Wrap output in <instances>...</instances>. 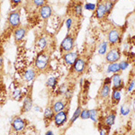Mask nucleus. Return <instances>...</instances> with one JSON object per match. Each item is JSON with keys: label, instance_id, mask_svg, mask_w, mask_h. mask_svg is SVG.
Here are the masks:
<instances>
[{"label": "nucleus", "instance_id": "nucleus-10", "mask_svg": "<svg viewBox=\"0 0 135 135\" xmlns=\"http://www.w3.org/2000/svg\"><path fill=\"white\" fill-rule=\"evenodd\" d=\"M111 79H112V86L113 89H119V90H123L124 88V83L122 78L121 73H115L111 76Z\"/></svg>", "mask_w": 135, "mask_h": 135}, {"label": "nucleus", "instance_id": "nucleus-28", "mask_svg": "<svg viewBox=\"0 0 135 135\" xmlns=\"http://www.w3.org/2000/svg\"><path fill=\"white\" fill-rule=\"evenodd\" d=\"M57 84H58V78H55V77L49 78L47 79V81H46V86H48V88H51L52 90H54V89L56 88Z\"/></svg>", "mask_w": 135, "mask_h": 135}, {"label": "nucleus", "instance_id": "nucleus-5", "mask_svg": "<svg viewBox=\"0 0 135 135\" xmlns=\"http://www.w3.org/2000/svg\"><path fill=\"white\" fill-rule=\"evenodd\" d=\"M122 59V51L118 46L110 47L105 54V61L107 63L119 62Z\"/></svg>", "mask_w": 135, "mask_h": 135}, {"label": "nucleus", "instance_id": "nucleus-29", "mask_svg": "<svg viewBox=\"0 0 135 135\" xmlns=\"http://www.w3.org/2000/svg\"><path fill=\"white\" fill-rule=\"evenodd\" d=\"M110 129H111V128L106 127V126L104 125V123H102V122H99V123H98V132H99V135H108V134H109Z\"/></svg>", "mask_w": 135, "mask_h": 135}, {"label": "nucleus", "instance_id": "nucleus-30", "mask_svg": "<svg viewBox=\"0 0 135 135\" xmlns=\"http://www.w3.org/2000/svg\"><path fill=\"white\" fill-rule=\"evenodd\" d=\"M134 90H135V78H130L128 85L126 86V92L132 93Z\"/></svg>", "mask_w": 135, "mask_h": 135}, {"label": "nucleus", "instance_id": "nucleus-13", "mask_svg": "<svg viewBox=\"0 0 135 135\" xmlns=\"http://www.w3.org/2000/svg\"><path fill=\"white\" fill-rule=\"evenodd\" d=\"M115 120H116V112H115V110H111L109 113H107V114L104 115L102 123H103L106 127L111 128L114 124Z\"/></svg>", "mask_w": 135, "mask_h": 135}, {"label": "nucleus", "instance_id": "nucleus-8", "mask_svg": "<svg viewBox=\"0 0 135 135\" xmlns=\"http://www.w3.org/2000/svg\"><path fill=\"white\" fill-rule=\"evenodd\" d=\"M69 101L65 98H60L57 100H54L53 102L51 103V106L52 108V110L54 111V113H59L60 111L66 109L68 108V105H69Z\"/></svg>", "mask_w": 135, "mask_h": 135}, {"label": "nucleus", "instance_id": "nucleus-38", "mask_svg": "<svg viewBox=\"0 0 135 135\" xmlns=\"http://www.w3.org/2000/svg\"><path fill=\"white\" fill-rule=\"evenodd\" d=\"M68 89H69V88L66 86V85H62V86L58 89V94H59V95H64L65 93L67 92Z\"/></svg>", "mask_w": 135, "mask_h": 135}, {"label": "nucleus", "instance_id": "nucleus-22", "mask_svg": "<svg viewBox=\"0 0 135 135\" xmlns=\"http://www.w3.org/2000/svg\"><path fill=\"white\" fill-rule=\"evenodd\" d=\"M105 72L107 74H115L121 72V69H120L119 62H113L108 63L107 67H106Z\"/></svg>", "mask_w": 135, "mask_h": 135}, {"label": "nucleus", "instance_id": "nucleus-23", "mask_svg": "<svg viewBox=\"0 0 135 135\" xmlns=\"http://www.w3.org/2000/svg\"><path fill=\"white\" fill-rule=\"evenodd\" d=\"M109 48H110V45H109V43H108L107 40H106V41H102V42H100L99 45H98L97 53H98L99 55H101V56L105 55V54L107 53Z\"/></svg>", "mask_w": 135, "mask_h": 135}, {"label": "nucleus", "instance_id": "nucleus-26", "mask_svg": "<svg viewBox=\"0 0 135 135\" xmlns=\"http://www.w3.org/2000/svg\"><path fill=\"white\" fill-rule=\"evenodd\" d=\"M89 119L92 122H94L95 123H98L99 122V111L97 108H94V109L90 110V116Z\"/></svg>", "mask_w": 135, "mask_h": 135}, {"label": "nucleus", "instance_id": "nucleus-41", "mask_svg": "<svg viewBox=\"0 0 135 135\" xmlns=\"http://www.w3.org/2000/svg\"><path fill=\"white\" fill-rule=\"evenodd\" d=\"M33 109H34V111H36V112H42V109L40 107V106H38V105H34L33 106Z\"/></svg>", "mask_w": 135, "mask_h": 135}, {"label": "nucleus", "instance_id": "nucleus-9", "mask_svg": "<svg viewBox=\"0 0 135 135\" xmlns=\"http://www.w3.org/2000/svg\"><path fill=\"white\" fill-rule=\"evenodd\" d=\"M95 16L99 20H102L104 17H107V13H106V8L104 0H98L97 4V8L95 11Z\"/></svg>", "mask_w": 135, "mask_h": 135}, {"label": "nucleus", "instance_id": "nucleus-3", "mask_svg": "<svg viewBox=\"0 0 135 135\" xmlns=\"http://www.w3.org/2000/svg\"><path fill=\"white\" fill-rule=\"evenodd\" d=\"M21 9L12 10L7 17V25L14 31L21 25Z\"/></svg>", "mask_w": 135, "mask_h": 135}, {"label": "nucleus", "instance_id": "nucleus-39", "mask_svg": "<svg viewBox=\"0 0 135 135\" xmlns=\"http://www.w3.org/2000/svg\"><path fill=\"white\" fill-rule=\"evenodd\" d=\"M10 2H11V7L16 8V6H18L23 2V0H11Z\"/></svg>", "mask_w": 135, "mask_h": 135}, {"label": "nucleus", "instance_id": "nucleus-24", "mask_svg": "<svg viewBox=\"0 0 135 135\" xmlns=\"http://www.w3.org/2000/svg\"><path fill=\"white\" fill-rule=\"evenodd\" d=\"M131 112H132V109H131V104L127 102H124L123 104H122L121 107H120V114L123 117H126L128 116Z\"/></svg>", "mask_w": 135, "mask_h": 135}, {"label": "nucleus", "instance_id": "nucleus-36", "mask_svg": "<svg viewBox=\"0 0 135 135\" xmlns=\"http://www.w3.org/2000/svg\"><path fill=\"white\" fill-rule=\"evenodd\" d=\"M120 64V69H121V71H124L125 69H127L128 68L130 67V62L126 60H121L119 62Z\"/></svg>", "mask_w": 135, "mask_h": 135}, {"label": "nucleus", "instance_id": "nucleus-31", "mask_svg": "<svg viewBox=\"0 0 135 135\" xmlns=\"http://www.w3.org/2000/svg\"><path fill=\"white\" fill-rule=\"evenodd\" d=\"M104 5H105V8H106V13H107V16L110 15V13L112 12L113 8H114V3L113 0H104Z\"/></svg>", "mask_w": 135, "mask_h": 135}, {"label": "nucleus", "instance_id": "nucleus-1", "mask_svg": "<svg viewBox=\"0 0 135 135\" xmlns=\"http://www.w3.org/2000/svg\"><path fill=\"white\" fill-rule=\"evenodd\" d=\"M75 41H76V34H73L72 32H69L65 38L63 39L60 45V51L61 54L66 53V52L73 51L75 47Z\"/></svg>", "mask_w": 135, "mask_h": 135}, {"label": "nucleus", "instance_id": "nucleus-2", "mask_svg": "<svg viewBox=\"0 0 135 135\" xmlns=\"http://www.w3.org/2000/svg\"><path fill=\"white\" fill-rule=\"evenodd\" d=\"M49 65V55L44 51H42L35 58L34 68L38 72H43L48 69Z\"/></svg>", "mask_w": 135, "mask_h": 135}, {"label": "nucleus", "instance_id": "nucleus-12", "mask_svg": "<svg viewBox=\"0 0 135 135\" xmlns=\"http://www.w3.org/2000/svg\"><path fill=\"white\" fill-rule=\"evenodd\" d=\"M26 126L25 120L21 116H16L12 120V128L15 132H23Z\"/></svg>", "mask_w": 135, "mask_h": 135}, {"label": "nucleus", "instance_id": "nucleus-19", "mask_svg": "<svg viewBox=\"0 0 135 135\" xmlns=\"http://www.w3.org/2000/svg\"><path fill=\"white\" fill-rule=\"evenodd\" d=\"M54 115H55V113L52 110L51 106H47L44 110H43V120H44V123L46 126H48L50 123L53 121Z\"/></svg>", "mask_w": 135, "mask_h": 135}, {"label": "nucleus", "instance_id": "nucleus-4", "mask_svg": "<svg viewBox=\"0 0 135 135\" xmlns=\"http://www.w3.org/2000/svg\"><path fill=\"white\" fill-rule=\"evenodd\" d=\"M121 30L117 27L111 28L107 32V42L109 43L110 47L117 46L121 42Z\"/></svg>", "mask_w": 135, "mask_h": 135}, {"label": "nucleus", "instance_id": "nucleus-34", "mask_svg": "<svg viewBox=\"0 0 135 135\" xmlns=\"http://www.w3.org/2000/svg\"><path fill=\"white\" fill-rule=\"evenodd\" d=\"M13 98L16 100V101H19V100L22 99V92L19 88L14 89V91H13Z\"/></svg>", "mask_w": 135, "mask_h": 135}, {"label": "nucleus", "instance_id": "nucleus-16", "mask_svg": "<svg viewBox=\"0 0 135 135\" xmlns=\"http://www.w3.org/2000/svg\"><path fill=\"white\" fill-rule=\"evenodd\" d=\"M32 107H33V102H32V91H30V93H28L25 95V99H23L21 113L23 114V113L29 112Z\"/></svg>", "mask_w": 135, "mask_h": 135}, {"label": "nucleus", "instance_id": "nucleus-6", "mask_svg": "<svg viewBox=\"0 0 135 135\" xmlns=\"http://www.w3.org/2000/svg\"><path fill=\"white\" fill-rule=\"evenodd\" d=\"M68 119H69V107L56 113L53 118V123L57 128H61L68 122Z\"/></svg>", "mask_w": 135, "mask_h": 135}, {"label": "nucleus", "instance_id": "nucleus-15", "mask_svg": "<svg viewBox=\"0 0 135 135\" xmlns=\"http://www.w3.org/2000/svg\"><path fill=\"white\" fill-rule=\"evenodd\" d=\"M112 86L107 84H102L101 88L99 89L98 92V97L101 100H106L110 97L111 92H112Z\"/></svg>", "mask_w": 135, "mask_h": 135}, {"label": "nucleus", "instance_id": "nucleus-25", "mask_svg": "<svg viewBox=\"0 0 135 135\" xmlns=\"http://www.w3.org/2000/svg\"><path fill=\"white\" fill-rule=\"evenodd\" d=\"M83 108L81 107V104H78V107L76 108V110L74 111V114H72V116H71L70 120H69V124L72 125L74 123H75L76 121L78 120V118H79L80 116V113H81V111Z\"/></svg>", "mask_w": 135, "mask_h": 135}, {"label": "nucleus", "instance_id": "nucleus-18", "mask_svg": "<svg viewBox=\"0 0 135 135\" xmlns=\"http://www.w3.org/2000/svg\"><path fill=\"white\" fill-rule=\"evenodd\" d=\"M122 97H123L122 90H119V89H113L112 92H111V95H110L111 104H112V106L118 105L120 104V102H121Z\"/></svg>", "mask_w": 135, "mask_h": 135}, {"label": "nucleus", "instance_id": "nucleus-21", "mask_svg": "<svg viewBox=\"0 0 135 135\" xmlns=\"http://www.w3.org/2000/svg\"><path fill=\"white\" fill-rule=\"evenodd\" d=\"M83 10H84V5L81 2L76 3L72 7V15L76 18H80L83 16Z\"/></svg>", "mask_w": 135, "mask_h": 135}, {"label": "nucleus", "instance_id": "nucleus-42", "mask_svg": "<svg viewBox=\"0 0 135 135\" xmlns=\"http://www.w3.org/2000/svg\"><path fill=\"white\" fill-rule=\"evenodd\" d=\"M45 135H55V134H54V132H52V131L49 130V131H47V132H45Z\"/></svg>", "mask_w": 135, "mask_h": 135}, {"label": "nucleus", "instance_id": "nucleus-11", "mask_svg": "<svg viewBox=\"0 0 135 135\" xmlns=\"http://www.w3.org/2000/svg\"><path fill=\"white\" fill-rule=\"evenodd\" d=\"M78 58V52L76 51H69L66 52V53H63L62 54V59H63V61H64L65 64L67 66L70 67L74 64V62L76 61V60Z\"/></svg>", "mask_w": 135, "mask_h": 135}, {"label": "nucleus", "instance_id": "nucleus-14", "mask_svg": "<svg viewBox=\"0 0 135 135\" xmlns=\"http://www.w3.org/2000/svg\"><path fill=\"white\" fill-rule=\"evenodd\" d=\"M26 33H27V30H26L25 27L23 26H19V27L16 28L14 30V39H15V42L16 43H20L23 40V38L25 37Z\"/></svg>", "mask_w": 135, "mask_h": 135}, {"label": "nucleus", "instance_id": "nucleus-27", "mask_svg": "<svg viewBox=\"0 0 135 135\" xmlns=\"http://www.w3.org/2000/svg\"><path fill=\"white\" fill-rule=\"evenodd\" d=\"M48 45V41H47V38L45 36H42L37 40V46L40 48L42 51H44L46 49Z\"/></svg>", "mask_w": 135, "mask_h": 135}, {"label": "nucleus", "instance_id": "nucleus-33", "mask_svg": "<svg viewBox=\"0 0 135 135\" xmlns=\"http://www.w3.org/2000/svg\"><path fill=\"white\" fill-rule=\"evenodd\" d=\"M97 5L94 3H85L84 4V9L86 11H90V12H95Z\"/></svg>", "mask_w": 135, "mask_h": 135}, {"label": "nucleus", "instance_id": "nucleus-43", "mask_svg": "<svg viewBox=\"0 0 135 135\" xmlns=\"http://www.w3.org/2000/svg\"><path fill=\"white\" fill-rule=\"evenodd\" d=\"M2 64H3V58H2V55L0 54V67L2 66Z\"/></svg>", "mask_w": 135, "mask_h": 135}, {"label": "nucleus", "instance_id": "nucleus-40", "mask_svg": "<svg viewBox=\"0 0 135 135\" xmlns=\"http://www.w3.org/2000/svg\"><path fill=\"white\" fill-rule=\"evenodd\" d=\"M103 83L104 84H107V85H111V86H112V79H111V77H106L104 79Z\"/></svg>", "mask_w": 135, "mask_h": 135}, {"label": "nucleus", "instance_id": "nucleus-45", "mask_svg": "<svg viewBox=\"0 0 135 135\" xmlns=\"http://www.w3.org/2000/svg\"><path fill=\"white\" fill-rule=\"evenodd\" d=\"M71 1H73V0H71Z\"/></svg>", "mask_w": 135, "mask_h": 135}, {"label": "nucleus", "instance_id": "nucleus-37", "mask_svg": "<svg viewBox=\"0 0 135 135\" xmlns=\"http://www.w3.org/2000/svg\"><path fill=\"white\" fill-rule=\"evenodd\" d=\"M32 4L38 8H40L41 6H42L44 4H46V0H32Z\"/></svg>", "mask_w": 135, "mask_h": 135}, {"label": "nucleus", "instance_id": "nucleus-17", "mask_svg": "<svg viewBox=\"0 0 135 135\" xmlns=\"http://www.w3.org/2000/svg\"><path fill=\"white\" fill-rule=\"evenodd\" d=\"M52 14V8L51 6L49 5V4H44L42 6H41L39 8V15L42 17L43 20H47L51 16Z\"/></svg>", "mask_w": 135, "mask_h": 135}, {"label": "nucleus", "instance_id": "nucleus-32", "mask_svg": "<svg viewBox=\"0 0 135 135\" xmlns=\"http://www.w3.org/2000/svg\"><path fill=\"white\" fill-rule=\"evenodd\" d=\"M89 116H90V110L88 109V108L82 109L81 113H80L79 118L82 120H88V119H89Z\"/></svg>", "mask_w": 135, "mask_h": 135}, {"label": "nucleus", "instance_id": "nucleus-35", "mask_svg": "<svg viewBox=\"0 0 135 135\" xmlns=\"http://www.w3.org/2000/svg\"><path fill=\"white\" fill-rule=\"evenodd\" d=\"M73 23H74V19H73V17L69 16V18H67L66 22H65V25H66L68 32H70L71 28H72V26H73Z\"/></svg>", "mask_w": 135, "mask_h": 135}, {"label": "nucleus", "instance_id": "nucleus-20", "mask_svg": "<svg viewBox=\"0 0 135 135\" xmlns=\"http://www.w3.org/2000/svg\"><path fill=\"white\" fill-rule=\"evenodd\" d=\"M37 72H38V71L36 70L35 68H29V69H26L25 71V73H23V79H25L26 82L32 81V80L36 78Z\"/></svg>", "mask_w": 135, "mask_h": 135}, {"label": "nucleus", "instance_id": "nucleus-7", "mask_svg": "<svg viewBox=\"0 0 135 135\" xmlns=\"http://www.w3.org/2000/svg\"><path fill=\"white\" fill-rule=\"evenodd\" d=\"M71 69H72L73 72L78 74V75H81V74L85 72V70L86 69V60L83 57L78 56V58L76 60L74 64L71 66Z\"/></svg>", "mask_w": 135, "mask_h": 135}, {"label": "nucleus", "instance_id": "nucleus-44", "mask_svg": "<svg viewBox=\"0 0 135 135\" xmlns=\"http://www.w3.org/2000/svg\"><path fill=\"white\" fill-rule=\"evenodd\" d=\"M134 101H135V97H134Z\"/></svg>", "mask_w": 135, "mask_h": 135}]
</instances>
